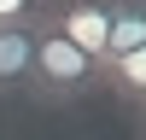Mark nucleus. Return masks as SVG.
I'll list each match as a JSON object with an SVG mask.
<instances>
[{
    "instance_id": "8",
    "label": "nucleus",
    "mask_w": 146,
    "mask_h": 140,
    "mask_svg": "<svg viewBox=\"0 0 146 140\" xmlns=\"http://www.w3.org/2000/svg\"><path fill=\"white\" fill-rule=\"evenodd\" d=\"M47 6H58V0H47Z\"/></svg>"
},
{
    "instance_id": "7",
    "label": "nucleus",
    "mask_w": 146,
    "mask_h": 140,
    "mask_svg": "<svg viewBox=\"0 0 146 140\" xmlns=\"http://www.w3.org/2000/svg\"><path fill=\"white\" fill-rule=\"evenodd\" d=\"M140 140H146V111H140Z\"/></svg>"
},
{
    "instance_id": "6",
    "label": "nucleus",
    "mask_w": 146,
    "mask_h": 140,
    "mask_svg": "<svg viewBox=\"0 0 146 140\" xmlns=\"http://www.w3.org/2000/svg\"><path fill=\"white\" fill-rule=\"evenodd\" d=\"M41 18H47V0H0V29H23Z\"/></svg>"
},
{
    "instance_id": "3",
    "label": "nucleus",
    "mask_w": 146,
    "mask_h": 140,
    "mask_svg": "<svg viewBox=\"0 0 146 140\" xmlns=\"http://www.w3.org/2000/svg\"><path fill=\"white\" fill-rule=\"evenodd\" d=\"M0 99H35V23L0 29Z\"/></svg>"
},
{
    "instance_id": "1",
    "label": "nucleus",
    "mask_w": 146,
    "mask_h": 140,
    "mask_svg": "<svg viewBox=\"0 0 146 140\" xmlns=\"http://www.w3.org/2000/svg\"><path fill=\"white\" fill-rule=\"evenodd\" d=\"M94 88H100V64L41 18L35 23V99L41 105H70Z\"/></svg>"
},
{
    "instance_id": "5",
    "label": "nucleus",
    "mask_w": 146,
    "mask_h": 140,
    "mask_svg": "<svg viewBox=\"0 0 146 140\" xmlns=\"http://www.w3.org/2000/svg\"><path fill=\"white\" fill-rule=\"evenodd\" d=\"M100 88H111L117 99H129L135 111H146V47L140 53H123L100 70Z\"/></svg>"
},
{
    "instance_id": "4",
    "label": "nucleus",
    "mask_w": 146,
    "mask_h": 140,
    "mask_svg": "<svg viewBox=\"0 0 146 140\" xmlns=\"http://www.w3.org/2000/svg\"><path fill=\"white\" fill-rule=\"evenodd\" d=\"M140 47H146V0H111V35H105L100 70L123 53H140Z\"/></svg>"
},
{
    "instance_id": "2",
    "label": "nucleus",
    "mask_w": 146,
    "mask_h": 140,
    "mask_svg": "<svg viewBox=\"0 0 146 140\" xmlns=\"http://www.w3.org/2000/svg\"><path fill=\"white\" fill-rule=\"evenodd\" d=\"M47 23L100 64L105 58V35H111V0H58V6H47Z\"/></svg>"
}]
</instances>
